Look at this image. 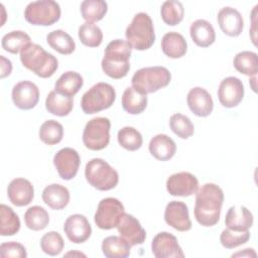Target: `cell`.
Returning a JSON list of instances; mask_svg holds the SVG:
<instances>
[{"instance_id":"25","label":"cell","mask_w":258,"mask_h":258,"mask_svg":"<svg viewBox=\"0 0 258 258\" xmlns=\"http://www.w3.org/2000/svg\"><path fill=\"white\" fill-rule=\"evenodd\" d=\"M189 34L192 41L201 47H208L216 40V32L213 25L205 19H197L190 24Z\"/></svg>"},{"instance_id":"11","label":"cell","mask_w":258,"mask_h":258,"mask_svg":"<svg viewBox=\"0 0 258 258\" xmlns=\"http://www.w3.org/2000/svg\"><path fill=\"white\" fill-rule=\"evenodd\" d=\"M53 164L58 175L62 179L71 180L78 173L81 164V157L76 149L64 147L54 154Z\"/></svg>"},{"instance_id":"36","label":"cell","mask_w":258,"mask_h":258,"mask_svg":"<svg viewBox=\"0 0 258 258\" xmlns=\"http://www.w3.org/2000/svg\"><path fill=\"white\" fill-rule=\"evenodd\" d=\"M24 222L28 229L32 231H40L47 227L49 223V215L42 207L32 206L26 210L24 214Z\"/></svg>"},{"instance_id":"1","label":"cell","mask_w":258,"mask_h":258,"mask_svg":"<svg viewBox=\"0 0 258 258\" xmlns=\"http://www.w3.org/2000/svg\"><path fill=\"white\" fill-rule=\"evenodd\" d=\"M224 202L223 189L216 183L208 182L196 192L194 215L197 222L204 227L215 226L221 216Z\"/></svg>"},{"instance_id":"23","label":"cell","mask_w":258,"mask_h":258,"mask_svg":"<svg viewBox=\"0 0 258 258\" xmlns=\"http://www.w3.org/2000/svg\"><path fill=\"white\" fill-rule=\"evenodd\" d=\"M148 148L149 152L155 159L166 161L174 156L176 144L166 134H157L151 138Z\"/></svg>"},{"instance_id":"20","label":"cell","mask_w":258,"mask_h":258,"mask_svg":"<svg viewBox=\"0 0 258 258\" xmlns=\"http://www.w3.org/2000/svg\"><path fill=\"white\" fill-rule=\"evenodd\" d=\"M186 103L189 110L198 117H207L214 109L211 94L201 87H195L189 90L186 96Z\"/></svg>"},{"instance_id":"39","label":"cell","mask_w":258,"mask_h":258,"mask_svg":"<svg viewBox=\"0 0 258 258\" xmlns=\"http://www.w3.org/2000/svg\"><path fill=\"white\" fill-rule=\"evenodd\" d=\"M78 35L81 42L89 47H97L103 41V32L101 28L92 22H85L80 25Z\"/></svg>"},{"instance_id":"10","label":"cell","mask_w":258,"mask_h":258,"mask_svg":"<svg viewBox=\"0 0 258 258\" xmlns=\"http://www.w3.org/2000/svg\"><path fill=\"white\" fill-rule=\"evenodd\" d=\"M123 204L116 198H105L100 201L94 221L98 228L111 230L116 228L122 215L125 213Z\"/></svg>"},{"instance_id":"27","label":"cell","mask_w":258,"mask_h":258,"mask_svg":"<svg viewBox=\"0 0 258 258\" xmlns=\"http://www.w3.org/2000/svg\"><path fill=\"white\" fill-rule=\"evenodd\" d=\"M74 107L73 97H69L57 93L56 91H50L45 99L46 110L58 117L68 116Z\"/></svg>"},{"instance_id":"15","label":"cell","mask_w":258,"mask_h":258,"mask_svg":"<svg viewBox=\"0 0 258 258\" xmlns=\"http://www.w3.org/2000/svg\"><path fill=\"white\" fill-rule=\"evenodd\" d=\"M11 98L18 109L30 110L39 101V89L30 81H21L13 86Z\"/></svg>"},{"instance_id":"4","label":"cell","mask_w":258,"mask_h":258,"mask_svg":"<svg viewBox=\"0 0 258 258\" xmlns=\"http://www.w3.org/2000/svg\"><path fill=\"white\" fill-rule=\"evenodd\" d=\"M125 36L128 43L137 50L150 48L155 41L154 25L150 16L145 12L135 14L126 28Z\"/></svg>"},{"instance_id":"42","label":"cell","mask_w":258,"mask_h":258,"mask_svg":"<svg viewBox=\"0 0 258 258\" xmlns=\"http://www.w3.org/2000/svg\"><path fill=\"white\" fill-rule=\"evenodd\" d=\"M63 247L64 241L58 232H47L40 239V248L42 252L49 256H56L60 254Z\"/></svg>"},{"instance_id":"48","label":"cell","mask_w":258,"mask_h":258,"mask_svg":"<svg viewBox=\"0 0 258 258\" xmlns=\"http://www.w3.org/2000/svg\"><path fill=\"white\" fill-rule=\"evenodd\" d=\"M70 255H79V256H84V257H86V255L85 254H83V253H80V252H69V253H67L66 254V256H70Z\"/></svg>"},{"instance_id":"16","label":"cell","mask_w":258,"mask_h":258,"mask_svg":"<svg viewBox=\"0 0 258 258\" xmlns=\"http://www.w3.org/2000/svg\"><path fill=\"white\" fill-rule=\"evenodd\" d=\"M164 221L168 226L179 232H186L191 229L188 208L183 202H169L164 210Z\"/></svg>"},{"instance_id":"6","label":"cell","mask_w":258,"mask_h":258,"mask_svg":"<svg viewBox=\"0 0 258 258\" xmlns=\"http://www.w3.org/2000/svg\"><path fill=\"white\" fill-rule=\"evenodd\" d=\"M85 177L98 190H110L119 182L117 170L102 158H93L86 164Z\"/></svg>"},{"instance_id":"33","label":"cell","mask_w":258,"mask_h":258,"mask_svg":"<svg viewBox=\"0 0 258 258\" xmlns=\"http://www.w3.org/2000/svg\"><path fill=\"white\" fill-rule=\"evenodd\" d=\"M82 17L86 22H96L106 15L108 4L104 0H85L80 6Z\"/></svg>"},{"instance_id":"32","label":"cell","mask_w":258,"mask_h":258,"mask_svg":"<svg viewBox=\"0 0 258 258\" xmlns=\"http://www.w3.org/2000/svg\"><path fill=\"white\" fill-rule=\"evenodd\" d=\"M234 68L241 74L254 77L258 72V56L257 53L250 50L238 52L233 59Z\"/></svg>"},{"instance_id":"30","label":"cell","mask_w":258,"mask_h":258,"mask_svg":"<svg viewBox=\"0 0 258 258\" xmlns=\"http://www.w3.org/2000/svg\"><path fill=\"white\" fill-rule=\"evenodd\" d=\"M102 252L107 258H126L130 255V244L119 236H108L102 241Z\"/></svg>"},{"instance_id":"40","label":"cell","mask_w":258,"mask_h":258,"mask_svg":"<svg viewBox=\"0 0 258 258\" xmlns=\"http://www.w3.org/2000/svg\"><path fill=\"white\" fill-rule=\"evenodd\" d=\"M118 143L129 151L138 150L143 143V138L141 133L134 127L126 126L121 128L117 134Z\"/></svg>"},{"instance_id":"24","label":"cell","mask_w":258,"mask_h":258,"mask_svg":"<svg viewBox=\"0 0 258 258\" xmlns=\"http://www.w3.org/2000/svg\"><path fill=\"white\" fill-rule=\"evenodd\" d=\"M41 197L45 205L56 211L66 208L71 198L69 189L59 183H51L46 185L42 190Z\"/></svg>"},{"instance_id":"28","label":"cell","mask_w":258,"mask_h":258,"mask_svg":"<svg viewBox=\"0 0 258 258\" xmlns=\"http://www.w3.org/2000/svg\"><path fill=\"white\" fill-rule=\"evenodd\" d=\"M122 107L128 114H141L147 107V95L140 93L133 87H128L122 95Z\"/></svg>"},{"instance_id":"13","label":"cell","mask_w":258,"mask_h":258,"mask_svg":"<svg viewBox=\"0 0 258 258\" xmlns=\"http://www.w3.org/2000/svg\"><path fill=\"white\" fill-rule=\"evenodd\" d=\"M151 251L156 258L184 257L177 238L168 232H160L154 236L151 242Z\"/></svg>"},{"instance_id":"43","label":"cell","mask_w":258,"mask_h":258,"mask_svg":"<svg viewBox=\"0 0 258 258\" xmlns=\"http://www.w3.org/2000/svg\"><path fill=\"white\" fill-rule=\"evenodd\" d=\"M250 239V232H237L230 229H225L220 235V242L226 249H234L240 245L247 243Z\"/></svg>"},{"instance_id":"35","label":"cell","mask_w":258,"mask_h":258,"mask_svg":"<svg viewBox=\"0 0 258 258\" xmlns=\"http://www.w3.org/2000/svg\"><path fill=\"white\" fill-rule=\"evenodd\" d=\"M31 43L30 36L22 30H13L6 33L1 40V45L4 50L16 54L22 50L27 44Z\"/></svg>"},{"instance_id":"19","label":"cell","mask_w":258,"mask_h":258,"mask_svg":"<svg viewBox=\"0 0 258 258\" xmlns=\"http://www.w3.org/2000/svg\"><path fill=\"white\" fill-rule=\"evenodd\" d=\"M7 196L12 205L24 207L32 202L34 198V187L28 179L17 177L12 179L8 184Z\"/></svg>"},{"instance_id":"37","label":"cell","mask_w":258,"mask_h":258,"mask_svg":"<svg viewBox=\"0 0 258 258\" xmlns=\"http://www.w3.org/2000/svg\"><path fill=\"white\" fill-rule=\"evenodd\" d=\"M160 15L164 23L169 26L179 24L184 15V8L180 1L168 0L164 1L160 8Z\"/></svg>"},{"instance_id":"45","label":"cell","mask_w":258,"mask_h":258,"mask_svg":"<svg viewBox=\"0 0 258 258\" xmlns=\"http://www.w3.org/2000/svg\"><path fill=\"white\" fill-rule=\"evenodd\" d=\"M0 63H1V79H4L11 74L12 62L10 59L6 58L4 55H0Z\"/></svg>"},{"instance_id":"12","label":"cell","mask_w":258,"mask_h":258,"mask_svg":"<svg viewBox=\"0 0 258 258\" xmlns=\"http://www.w3.org/2000/svg\"><path fill=\"white\" fill-rule=\"evenodd\" d=\"M245 93L242 81L236 77L225 78L218 89V99L225 108H234L243 100Z\"/></svg>"},{"instance_id":"7","label":"cell","mask_w":258,"mask_h":258,"mask_svg":"<svg viewBox=\"0 0 258 258\" xmlns=\"http://www.w3.org/2000/svg\"><path fill=\"white\" fill-rule=\"evenodd\" d=\"M116 100L113 86L100 82L92 86L82 97L81 108L85 114H95L109 109Z\"/></svg>"},{"instance_id":"34","label":"cell","mask_w":258,"mask_h":258,"mask_svg":"<svg viewBox=\"0 0 258 258\" xmlns=\"http://www.w3.org/2000/svg\"><path fill=\"white\" fill-rule=\"evenodd\" d=\"M0 235L13 236L20 230V220L18 215L13 211L12 208L2 204L0 206Z\"/></svg>"},{"instance_id":"21","label":"cell","mask_w":258,"mask_h":258,"mask_svg":"<svg viewBox=\"0 0 258 258\" xmlns=\"http://www.w3.org/2000/svg\"><path fill=\"white\" fill-rule=\"evenodd\" d=\"M217 20L221 30L228 36L236 37L244 28V20L241 13L233 7H223L218 12Z\"/></svg>"},{"instance_id":"8","label":"cell","mask_w":258,"mask_h":258,"mask_svg":"<svg viewBox=\"0 0 258 258\" xmlns=\"http://www.w3.org/2000/svg\"><path fill=\"white\" fill-rule=\"evenodd\" d=\"M61 10L53 0H39L27 4L24 10L25 20L32 25L49 26L60 18Z\"/></svg>"},{"instance_id":"38","label":"cell","mask_w":258,"mask_h":258,"mask_svg":"<svg viewBox=\"0 0 258 258\" xmlns=\"http://www.w3.org/2000/svg\"><path fill=\"white\" fill-rule=\"evenodd\" d=\"M39 139L47 145L59 143L63 137V127L55 120H46L43 122L38 131Z\"/></svg>"},{"instance_id":"9","label":"cell","mask_w":258,"mask_h":258,"mask_svg":"<svg viewBox=\"0 0 258 258\" xmlns=\"http://www.w3.org/2000/svg\"><path fill=\"white\" fill-rule=\"evenodd\" d=\"M111 122L106 117H95L87 122L83 131V143L90 150H102L110 142Z\"/></svg>"},{"instance_id":"46","label":"cell","mask_w":258,"mask_h":258,"mask_svg":"<svg viewBox=\"0 0 258 258\" xmlns=\"http://www.w3.org/2000/svg\"><path fill=\"white\" fill-rule=\"evenodd\" d=\"M256 257V253L255 251L252 249V248H246L244 249L243 251H240V252H237L235 254L232 255V257Z\"/></svg>"},{"instance_id":"2","label":"cell","mask_w":258,"mask_h":258,"mask_svg":"<svg viewBox=\"0 0 258 258\" xmlns=\"http://www.w3.org/2000/svg\"><path fill=\"white\" fill-rule=\"evenodd\" d=\"M131 51L132 46L127 40L114 39L110 41L105 48L101 62L103 72L115 80L126 77L130 71Z\"/></svg>"},{"instance_id":"44","label":"cell","mask_w":258,"mask_h":258,"mask_svg":"<svg viewBox=\"0 0 258 258\" xmlns=\"http://www.w3.org/2000/svg\"><path fill=\"white\" fill-rule=\"evenodd\" d=\"M0 255L3 258H26L27 252L25 247L15 241L4 242L0 245Z\"/></svg>"},{"instance_id":"29","label":"cell","mask_w":258,"mask_h":258,"mask_svg":"<svg viewBox=\"0 0 258 258\" xmlns=\"http://www.w3.org/2000/svg\"><path fill=\"white\" fill-rule=\"evenodd\" d=\"M83 77L74 71H68L63 73L54 84V91L59 94L74 97L83 87Z\"/></svg>"},{"instance_id":"5","label":"cell","mask_w":258,"mask_h":258,"mask_svg":"<svg viewBox=\"0 0 258 258\" xmlns=\"http://www.w3.org/2000/svg\"><path fill=\"white\" fill-rule=\"evenodd\" d=\"M171 80L170 72L161 66L146 67L136 71L131 79L134 89L142 94H151L165 88Z\"/></svg>"},{"instance_id":"17","label":"cell","mask_w":258,"mask_h":258,"mask_svg":"<svg viewBox=\"0 0 258 258\" xmlns=\"http://www.w3.org/2000/svg\"><path fill=\"white\" fill-rule=\"evenodd\" d=\"M116 228L120 237L126 240L131 247L143 244L146 239V232L140 222L130 214L124 213Z\"/></svg>"},{"instance_id":"31","label":"cell","mask_w":258,"mask_h":258,"mask_svg":"<svg viewBox=\"0 0 258 258\" xmlns=\"http://www.w3.org/2000/svg\"><path fill=\"white\" fill-rule=\"evenodd\" d=\"M48 45L61 54H71L76 49V42L73 37L61 29H56L46 35Z\"/></svg>"},{"instance_id":"18","label":"cell","mask_w":258,"mask_h":258,"mask_svg":"<svg viewBox=\"0 0 258 258\" xmlns=\"http://www.w3.org/2000/svg\"><path fill=\"white\" fill-rule=\"evenodd\" d=\"M63 231L71 242L82 244L91 237L92 227L84 215L74 214L67 218L63 224Z\"/></svg>"},{"instance_id":"22","label":"cell","mask_w":258,"mask_h":258,"mask_svg":"<svg viewBox=\"0 0 258 258\" xmlns=\"http://www.w3.org/2000/svg\"><path fill=\"white\" fill-rule=\"evenodd\" d=\"M254 222L252 213L244 206L231 207L225 217V225L228 229L243 232L248 231Z\"/></svg>"},{"instance_id":"14","label":"cell","mask_w":258,"mask_h":258,"mask_svg":"<svg viewBox=\"0 0 258 258\" xmlns=\"http://www.w3.org/2000/svg\"><path fill=\"white\" fill-rule=\"evenodd\" d=\"M166 189L173 197H189L198 191L199 180L190 172H176L167 178Z\"/></svg>"},{"instance_id":"41","label":"cell","mask_w":258,"mask_h":258,"mask_svg":"<svg viewBox=\"0 0 258 258\" xmlns=\"http://www.w3.org/2000/svg\"><path fill=\"white\" fill-rule=\"evenodd\" d=\"M169 127L171 131L181 139H187L194 135L195 126L191 120L180 113H175L169 118Z\"/></svg>"},{"instance_id":"47","label":"cell","mask_w":258,"mask_h":258,"mask_svg":"<svg viewBox=\"0 0 258 258\" xmlns=\"http://www.w3.org/2000/svg\"><path fill=\"white\" fill-rule=\"evenodd\" d=\"M250 83H252V90L254 92H256V85H255V83H256V76L252 77V79L250 80Z\"/></svg>"},{"instance_id":"3","label":"cell","mask_w":258,"mask_h":258,"mask_svg":"<svg viewBox=\"0 0 258 258\" xmlns=\"http://www.w3.org/2000/svg\"><path fill=\"white\" fill-rule=\"evenodd\" d=\"M20 61L24 68L43 79L50 78L58 68L57 58L36 43H29L22 48Z\"/></svg>"},{"instance_id":"26","label":"cell","mask_w":258,"mask_h":258,"mask_svg":"<svg viewBox=\"0 0 258 258\" xmlns=\"http://www.w3.org/2000/svg\"><path fill=\"white\" fill-rule=\"evenodd\" d=\"M161 49L170 58H179L186 53L187 43L183 35L176 31H169L161 38Z\"/></svg>"}]
</instances>
